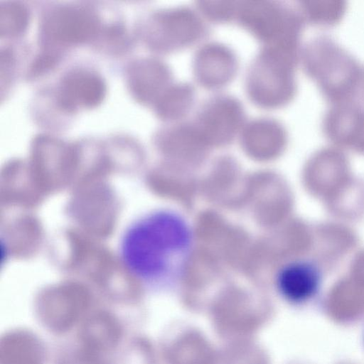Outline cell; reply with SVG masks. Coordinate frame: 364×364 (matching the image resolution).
<instances>
[{
  "instance_id": "1",
  "label": "cell",
  "mask_w": 364,
  "mask_h": 364,
  "mask_svg": "<svg viewBox=\"0 0 364 364\" xmlns=\"http://www.w3.org/2000/svg\"><path fill=\"white\" fill-rule=\"evenodd\" d=\"M194 241L192 226L182 214L158 208L127 226L119 241V257L126 269L146 287L172 290L183 280Z\"/></svg>"
},
{
  "instance_id": "2",
  "label": "cell",
  "mask_w": 364,
  "mask_h": 364,
  "mask_svg": "<svg viewBox=\"0 0 364 364\" xmlns=\"http://www.w3.org/2000/svg\"><path fill=\"white\" fill-rule=\"evenodd\" d=\"M291 66L292 48L261 46L245 75L244 90L249 101L266 110L288 102L294 92Z\"/></svg>"
},
{
  "instance_id": "3",
  "label": "cell",
  "mask_w": 364,
  "mask_h": 364,
  "mask_svg": "<svg viewBox=\"0 0 364 364\" xmlns=\"http://www.w3.org/2000/svg\"><path fill=\"white\" fill-rule=\"evenodd\" d=\"M209 23L193 6H176L154 11L148 20V46L163 54H171L200 46L210 36Z\"/></svg>"
},
{
  "instance_id": "4",
  "label": "cell",
  "mask_w": 364,
  "mask_h": 364,
  "mask_svg": "<svg viewBox=\"0 0 364 364\" xmlns=\"http://www.w3.org/2000/svg\"><path fill=\"white\" fill-rule=\"evenodd\" d=\"M235 23L261 46L292 48L296 20L290 9L279 1H238Z\"/></svg>"
},
{
  "instance_id": "5",
  "label": "cell",
  "mask_w": 364,
  "mask_h": 364,
  "mask_svg": "<svg viewBox=\"0 0 364 364\" xmlns=\"http://www.w3.org/2000/svg\"><path fill=\"white\" fill-rule=\"evenodd\" d=\"M247 120L245 107L237 97L216 92L199 105L191 121L204 141L222 143L240 134Z\"/></svg>"
},
{
  "instance_id": "6",
  "label": "cell",
  "mask_w": 364,
  "mask_h": 364,
  "mask_svg": "<svg viewBox=\"0 0 364 364\" xmlns=\"http://www.w3.org/2000/svg\"><path fill=\"white\" fill-rule=\"evenodd\" d=\"M239 58L229 46L218 41H205L198 46L191 60V73L200 87L219 92L236 77Z\"/></svg>"
},
{
  "instance_id": "7",
  "label": "cell",
  "mask_w": 364,
  "mask_h": 364,
  "mask_svg": "<svg viewBox=\"0 0 364 364\" xmlns=\"http://www.w3.org/2000/svg\"><path fill=\"white\" fill-rule=\"evenodd\" d=\"M100 21L89 6L66 5L46 16L42 30L46 38L58 44H75L91 40L98 33Z\"/></svg>"
},
{
  "instance_id": "8",
  "label": "cell",
  "mask_w": 364,
  "mask_h": 364,
  "mask_svg": "<svg viewBox=\"0 0 364 364\" xmlns=\"http://www.w3.org/2000/svg\"><path fill=\"white\" fill-rule=\"evenodd\" d=\"M127 81L138 102L152 106L174 82L168 65L156 58H144L130 64L127 70Z\"/></svg>"
},
{
  "instance_id": "9",
  "label": "cell",
  "mask_w": 364,
  "mask_h": 364,
  "mask_svg": "<svg viewBox=\"0 0 364 364\" xmlns=\"http://www.w3.org/2000/svg\"><path fill=\"white\" fill-rule=\"evenodd\" d=\"M105 93V84L97 73L86 69H75L61 79L57 101L60 108L70 113L97 106Z\"/></svg>"
},
{
  "instance_id": "10",
  "label": "cell",
  "mask_w": 364,
  "mask_h": 364,
  "mask_svg": "<svg viewBox=\"0 0 364 364\" xmlns=\"http://www.w3.org/2000/svg\"><path fill=\"white\" fill-rule=\"evenodd\" d=\"M274 285L278 294L284 301L293 305H303L316 295L319 277L311 264L293 261L278 269Z\"/></svg>"
},
{
  "instance_id": "11",
  "label": "cell",
  "mask_w": 364,
  "mask_h": 364,
  "mask_svg": "<svg viewBox=\"0 0 364 364\" xmlns=\"http://www.w3.org/2000/svg\"><path fill=\"white\" fill-rule=\"evenodd\" d=\"M196 91L188 82H173L154 104V112L164 122L174 123L185 120L195 107Z\"/></svg>"
},
{
  "instance_id": "12",
  "label": "cell",
  "mask_w": 364,
  "mask_h": 364,
  "mask_svg": "<svg viewBox=\"0 0 364 364\" xmlns=\"http://www.w3.org/2000/svg\"><path fill=\"white\" fill-rule=\"evenodd\" d=\"M29 19L27 8L21 3L6 1L0 5V34L6 38L18 36L26 30Z\"/></svg>"
},
{
  "instance_id": "13",
  "label": "cell",
  "mask_w": 364,
  "mask_h": 364,
  "mask_svg": "<svg viewBox=\"0 0 364 364\" xmlns=\"http://www.w3.org/2000/svg\"><path fill=\"white\" fill-rule=\"evenodd\" d=\"M194 6L209 24H227L235 22L238 1H199Z\"/></svg>"
},
{
  "instance_id": "14",
  "label": "cell",
  "mask_w": 364,
  "mask_h": 364,
  "mask_svg": "<svg viewBox=\"0 0 364 364\" xmlns=\"http://www.w3.org/2000/svg\"><path fill=\"white\" fill-rule=\"evenodd\" d=\"M56 63L55 56L50 54L39 55L31 67V74L33 76L42 74L52 68Z\"/></svg>"
}]
</instances>
